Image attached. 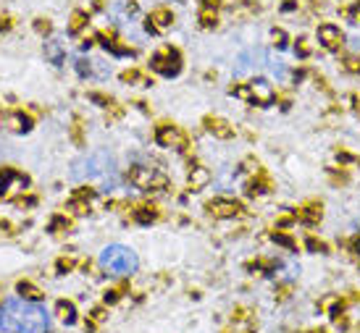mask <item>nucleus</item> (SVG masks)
<instances>
[{
    "instance_id": "f257e3e1",
    "label": "nucleus",
    "mask_w": 360,
    "mask_h": 333,
    "mask_svg": "<svg viewBox=\"0 0 360 333\" xmlns=\"http://www.w3.org/2000/svg\"><path fill=\"white\" fill-rule=\"evenodd\" d=\"M3 333H50V312L32 299H6L0 307Z\"/></svg>"
},
{
    "instance_id": "f03ea898",
    "label": "nucleus",
    "mask_w": 360,
    "mask_h": 333,
    "mask_svg": "<svg viewBox=\"0 0 360 333\" xmlns=\"http://www.w3.org/2000/svg\"><path fill=\"white\" fill-rule=\"evenodd\" d=\"M72 176L76 181H92V184H108L113 187L119 181V168H116V160L113 155L106 153V150H97V153L84 155L82 160L74 166Z\"/></svg>"
},
{
    "instance_id": "7ed1b4c3",
    "label": "nucleus",
    "mask_w": 360,
    "mask_h": 333,
    "mask_svg": "<svg viewBox=\"0 0 360 333\" xmlns=\"http://www.w3.org/2000/svg\"><path fill=\"white\" fill-rule=\"evenodd\" d=\"M100 268L113 275H132L140 268V257L126 244H108L100 252Z\"/></svg>"
},
{
    "instance_id": "20e7f679",
    "label": "nucleus",
    "mask_w": 360,
    "mask_h": 333,
    "mask_svg": "<svg viewBox=\"0 0 360 333\" xmlns=\"http://www.w3.org/2000/svg\"><path fill=\"white\" fill-rule=\"evenodd\" d=\"M231 95L242 97L247 103H255V105H271V103H277V87L263 76H252L247 84L234 87Z\"/></svg>"
},
{
    "instance_id": "39448f33",
    "label": "nucleus",
    "mask_w": 360,
    "mask_h": 333,
    "mask_svg": "<svg viewBox=\"0 0 360 333\" xmlns=\"http://www.w3.org/2000/svg\"><path fill=\"white\" fill-rule=\"evenodd\" d=\"M150 69L158 71L161 76H177L181 71V56L174 48L158 50L156 56L150 58Z\"/></svg>"
},
{
    "instance_id": "423d86ee",
    "label": "nucleus",
    "mask_w": 360,
    "mask_h": 333,
    "mask_svg": "<svg viewBox=\"0 0 360 333\" xmlns=\"http://www.w3.org/2000/svg\"><path fill=\"white\" fill-rule=\"evenodd\" d=\"M316 40H318V45L324 50L336 53V50H342V45H345V32H342L336 24H332V22H326V24H318V29H316Z\"/></svg>"
},
{
    "instance_id": "0eeeda50",
    "label": "nucleus",
    "mask_w": 360,
    "mask_h": 333,
    "mask_svg": "<svg viewBox=\"0 0 360 333\" xmlns=\"http://www.w3.org/2000/svg\"><path fill=\"white\" fill-rule=\"evenodd\" d=\"M156 139H158V144H163V147H181V144H184V137L177 131V126H168V123L158 126Z\"/></svg>"
},
{
    "instance_id": "6e6552de",
    "label": "nucleus",
    "mask_w": 360,
    "mask_h": 333,
    "mask_svg": "<svg viewBox=\"0 0 360 333\" xmlns=\"http://www.w3.org/2000/svg\"><path fill=\"white\" fill-rule=\"evenodd\" d=\"M171 24H174V13L166 11V8L153 11L150 19H147V29H150V32H163V29H168Z\"/></svg>"
},
{
    "instance_id": "1a4fd4ad",
    "label": "nucleus",
    "mask_w": 360,
    "mask_h": 333,
    "mask_svg": "<svg viewBox=\"0 0 360 333\" xmlns=\"http://www.w3.org/2000/svg\"><path fill=\"white\" fill-rule=\"evenodd\" d=\"M208 210L216 215V218H234V215L240 213V205L234 203V200H213V203L208 205Z\"/></svg>"
},
{
    "instance_id": "9d476101",
    "label": "nucleus",
    "mask_w": 360,
    "mask_h": 333,
    "mask_svg": "<svg viewBox=\"0 0 360 333\" xmlns=\"http://www.w3.org/2000/svg\"><path fill=\"white\" fill-rule=\"evenodd\" d=\"M132 181L137 184V187H142V189H150L153 187V181H156V171L153 168H134L132 171Z\"/></svg>"
},
{
    "instance_id": "9b49d317",
    "label": "nucleus",
    "mask_w": 360,
    "mask_h": 333,
    "mask_svg": "<svg viewBox=\"0 0 360 333\" xmlns=\"http://www.w3.org/2000/svg\"><path fill=\"white\" fill-rule=\"evenodd\" d=\"M58 312H60V318L69 323V325L76 321V309H74L72 302H60V305H58Z\"/></svg>"
},
{
    "instance_id": "f8f14e48",
    "label": "nucleus",
    "mask_w": 360,
    "mask_h": 333,
    "mask_svg": "<svg viewBox=\"0 0 360 333\" xmlns=\"http://www.w3.org/2000/svg\"><path fill=\"white\" fill-rule=\"evenodd\" d=\"M300 215L308 223H316V221H321V205H311V207H305Z\"/></svg>"
},
{
    "instance_id": "ddd939ff",
    "label": "nucleus",
    "mask_w": 360,
    "mask_h": 333,
    "mask_svg": "<svg viewBox=\"0 0 360 333\" xmlns=\"http://www.w3.org/2000/svg\"><path fill=\"white\" fill-rule=\"evenodd\" d=\"M345 16H347V22L352 26H360V0L358 3H352L347 11H345Z\"/></svg>"
},
{
    "instance_id": "4468645a",
    "label": "nucleus",
    "mask_w": 360,
    "mask_h": 333,
    "mask_svg": "<svg viewBox=\"0 0 360 333\" xmlns=\"http://www.w3.org/2000/svg\"><path fill=\"white\" fill-rule=\"evenodd\" d=\"M345 71L350 74H360V56H350V58H345Z\"/></svg>"
},
{
    "instance_id": "2eb2a0df",
    "label": "nucleus",
    "mask_w": 360,
    "mask_h": 333,
    "mask_svg": "<svg viewBox=\"0 0 360 333\" xmlns=\"http://www.w3.org/2000/svg\"><path fill=\"white\" fill-rule=\"evenodd\" d=\"M211 131H216L218 137H224V139L231 137V129H227V123H224V121H211Z\"/></svg>"
},
{
    "instance_id": "dca6fc26",
    "label": "nucleus",
    "mask_w": 360,
    "mask_h": 333,
    "mask_svg": "<svg viewBox=\"0 0 360 333\" xmlns=\"http://www.w3.org/2000/svg\"><path fill=\"white\" fill-rule=\"evenodd\" d=\"M205 181H208V171H203V168H197V171H195V179L190 176V184H193L195 189H197V187H203Z\"/></svg>"
},
{
    "instance_id": "f3484780",
    "label": "nucleus",
    "mask_w": 360,
    "mask_h": 333,
    "mask_svg": "<svg viewBox=\"0 0 360 333\" xmlns=\"http://www.w3.org/2000/svg\"><path fill=\"white\" fill-rule=\"evenodd\" d=\"M295 53H297L300 58H308V56H311V45H308V40H297V45H295Z\"/></svg>"
},
{
    "instance_id": "a211bd4d",
    "label": "nucleus",
    "mask_w": 360,
    "mask_h": 333,
    "mask_svg": "<svg viewBox=\"0 0 360 333\" xmlns=\"http://www.w3.org/2000/svg\"><path fill=\"white\" fill-rule=\"evenodd\" d=\"M274 45L277 48H287V35H284V29H274Z\"/></svg>"
}]
</instances>
